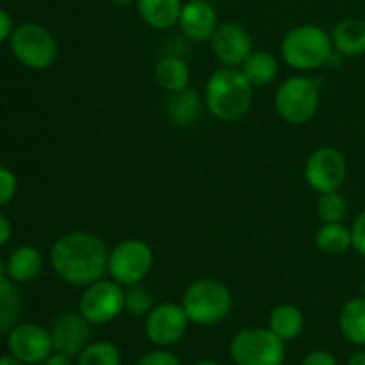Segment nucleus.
Listing matches in <instances>:
<instances>
[{
	"instance_id": "nucleus-1",
	"label": "nucleus",
	"mask_w": 365,
	"mask_h": 365,
	"mask_svg": "<svg viewBox=\"0 0 365 365\" xmlns=\"http://www.w3.org/2000/svg\"><path fill=\"white\" fill-rule=\"evenodd\" d=\"M109 252L106 241L93 232H68L50 248V264L61 280L84 289L107 273Z\"/></svg>"
},
{
	"instance_id": "nucleus-2",
	"label": "nucleus",
	"mask_w": 365,
	"mask_h": 365,
	"mask_svg": "<svg viewBox=\"0 0 365 365\" xmlns=\"http://www.w3.org/2000/svg\"><path fill=\"white\" fill-rule=\"evenodd\" d=\"M253 89L241 68L221 66L207 78L203 103L217 120L237 121L252 109Z\"/></svg>"
},
{
	"instance_id": "nucleus-3",
	"label": "nucleus",
	"mask_w": 365,
	"mask_h": 365,
	"mask_svg": "<svg viewBox=\"0 0 365 365\" xmlns=\"http://www.w3.org/2000/svg\"><path fill=\"white\" fill-rule=\"evenodd\" d=\"M280 53L285 64L298 71H314L328 66L335 53L331 34L314 24H303L284 36Z\"/></svg>"
},
{
	"instance_id": "nucleus-4",
	"label": "nucleus",
	"mask_w": 365,
	"mask_h": 365,
	"mask_svg": "<svg viewBox=\"0 0 365 365\" xmlns=\"http://www.w3.org/2000/svg\"><path fill=\"white\" fill-rule=\"evenodd\" d=\"M182 307L191 324L209 328L223 323L232 312L234 298L227 285L212 277L191 282L182 296Z\"/></svg>"
},
{
	"instance_id": "nucleus-5",
	"label": "nucleus",
	"mask_w": 365,
	"mask_h": 365,
	"mask_svg": "<svg viewBox=\"0 0 365 365\" xmlns=\"http://www.w3.org/2000/svg\"><path fill=\"white\" fill-rule=\"evenodd\" d=\"M230 359L235 365H284L287 348L269 328H245L232 337Z\"/></svg>"
},
{
	"instance_id": "nucleus-6",
	"label": "nucleus",
	"mask_w": 365,
	"mask_h": 365,
	"mask_svg": "<svg viewBox=\"0 0 365 365\" xmlns=\"http://www.w3.org/2000/svg\"><path fill=\"white\" fill-rule=\"evenodd\" d=\"M274 109L289 125H305L319 109V86L305 75H292L278 86Z\"/></svg>"
},
{
	"instance_id": "nucleus-7",
	"label": "nucleus",
	"mask_w": 365,
	"mask_h": 365,
	"mask_svg": "<svg viewBox=\"0 0 365 365\" xmlns=\"http://www.w3.org/2000/svg\"><path fill=\"white\" fill-rule=\"evenodd\" d=\"M9 46L13 56L25 68L34 71L48 70L56 63L59 50L52 32L36 21H25L14 27Z\"/></svg>"
},
{
	"instance_id": "nucleus-8",
	"label": "nucleus",
	"mask_w": 365,
	"mask_h": 365,
	"mask_svg": "<svg viewBox=\"0 0 365 365\" xmlns=\"http://www.w3.org/2000/svg\"><path fill=\"white\" fill-rule=\"evenodd\" d=\"M155 255L152 246L143 239H125L109 252L107 273L123 287L141 284L152 271Z\"/></svg>"
},
{
	"instance_id": "nucleus-9",
	"label": "nucleus",
	"mask_w": 365,
	"mask_h": 365,
	"mask_svg": "<svg viewBox=\"0 0 365 365\" xmlns=\"http://www.w3.org/2000/svg\"><path fill=\"white\" fill-rule=\"evenodd\" d=\"M78 312L96 327L113 323L125 312V287L113 278L88 285L78 299Z\"/></svg>"
},
{
	"instance_id": "nucleus-10",
	"label": "nucleus",
	"mask_w": 365,
	"mask_h": 365,
	"mask_svg": "<svg viewBox=\"0 0 365 365\" xmlns=\"http://www.w3.org/2000/svg\"><path fill=\"white\" fill-rule=\"evenodd\" d=\"M187 314L182 303H157L145 317V334L155 348H168L178 344L189 330Z\"/></svg>"
},
{
	"instance_id": "nucleus-11",
	"label": "nucleus",
	"mask_w": 365,
	"mask_h": 365,
	"mask_svg": "<svg viewBox=\"0 0 365 365\" xmlns=\"http://www.w3.org/2000/svg\"><path fill=\"white\" fill-rule=\"evenodd\" d=\"M348 177V163L341 150L321 146L314 150L305 164V180L317 195L339 191Z\"/></svg>"
},
{
	"instance_id": "nucleus-12",
	"label": "nucleus",
	"mask_w": 365,
	"mask_h": 365,
	"mask_svg": "<svg viewBox=\"0 0 365 365\" xmlns=\"http://www.w3.org/2000/svg\"><path fill=\"white\" fill-rule=\"evenodd\" d=\"M7 349L25 365H41L56 351L50 330L36 323H18L7 331Z\"/></svg>"
},
{
	"instance_id": "nucleus-13",
	"label": "nucleus",
	"mask_w": 365,
	"mask_h": 365,
	"mask_svg": "<svg viewBox=\"0 0 365 365\" xmlns=\"http://www.w3.org/2000/svg\"><path fill=\"white\" fill-rule=\"evenodd\" d=\"M210 46L221 66L241 68L253 52V39L250 32L235 21H223L217 25Z\"/></svg>"
},
{
	"instance_id": "nucleus-14",
	"label": "nucleus",
	"mask_w": 365,
	"mask_h": 365,
	"mask_svg": "<svg viewBox=\"0 0 365 365\" xmlns=\"http://www.w3.org/2000/svg\"><path fill=\"white\" fill-rule=\"evenodd\" d=\"M93 324L81 312H64L53 321L50 328L53 349L66 353L70 356H78L82 349L91 342Z\"/></svg>"
},
{
	"instance_id": "nucleus-15",
	"label": "nucleus",
	"mask_w": 365,
	"mask_h": 365,
	"mask_svg": "<svg viewBox=\"0 0 365 365\" xmlns=\"http://www.w3.org/2000/svg\"><path fill=\"white\" fill-rule=\"evenodd\" d=\"M180 31L189 41L205 43L210 41L216 32L220 20L214 6L207 0H189L182 6L178 18Z\"/></svg>"
},
{
	"instance_id": "nucleus-16",
	"label": "nucleus",
	"mask_w": 365,
	"mask_h": 365,
	"mask_svg": "<svg viewBox=\"0 0 365 365\" xmlns=\"http://www.w3.org/2000/svg\"><path fill=\"white\" fill-rule=\"evenodd\" d=\"M335 52L342 57H360L365 53V20L346 18L331 31Z\"/></svg>"
},
{
	"instance_id": "nucleus-17",
	"label": "nucleus",
	"mask_w": 365,
	"mask_h": 365,
	"mask_svg": "<svg viewBox=\"0 0 365 365\" xmlns=\"http://www.w3.org/2000/svg\"><path fill=\"white\" fill-rule=\"evenodd\" d=\"M138 13L148 27L168 31L178 24L182 13V0H135Z\"/></svg>"
},
{
	"instance_id": "nucleus-18",
	"label": "nucleus",
	"mask_w": 365,
	"mask_h": 365,
	"mask_svg": "<svg viewBox=\"0 0 365 365\" xmlns=\"http://www.w3.org/2000/svg\"><path fill=\"white\" fill-rule=\"evenodd\" d=\"M43 269V255L34 246H20L6 260V274L16 284L36 280Z\"/></svg>"
},
{
	"instance_id": "nucleus-19",
	"label": "nucleus",
	"mask_w": 365,
	"mask_h": 365,
	"mask_svg": "<svg viewBox=\"0 0 365 365\" xmlns=\"http://www.w3.org/2000/svg\"><path fill=\"white\" fill-rule=\"evenodd\" d=\"M267 328L282 341H294L303 334L305 316L299 307L292 305V303H282L271 310L269 317H267Z\"/></svg>"
},
{
	"instance_id": "nucleus-20",
	"label": "nucleus",
	"mask_w": 365,
	"mask_h": 365,
	"mask_svg": "<svg viewBox=\"0 0 365 365\" xmlns=\"http://www.w3.org/2000/svg\"><path fill=\"white\" fill-rule=\"evenodd\" d=\"M155 82L160 89L171 93L184 91L191 84V68L182 57L166 56L155 64Z\"/></svg>"
},
{
	"instance_id": "nucleus-21",
	"label": "nucleus",
	"mask_w": 365,
	"mask_h": 365,
	"mask_svg": "<svg viewBox=\"0 0 365 365\" xmlns=\"http://www.w3.org/2000/svg\"><path fill=\"white\" fill-rule=\"evenodd\" d=\"M280 64L271 52L253 50L248 59L241 64V71L253 88H264L277 78Z\"/></svg>"
},
{
	"instance_id": "nucleus-22",
	"label": "nucleus",
	"mask_w": 365,
	"mask_h": 365,
	"mask_svg": "<svg viewBox=\"0 0 365 365\" xmlns=\"http://www.w3.org/2000/svg\"><path fill=\"white\" fill-rule=\"evenodd\" d=\"M202 114V98L195 89L171 93L168 102V116L177 127H192Z\"/></svg>"
},
{
	"instance_id": "nucleus-23",
	"label": "nucleus",
	"mask_w": 365,
	"mask_h": 365,
	"mask_svg": "<svg viewBox=\"0 0 365 365\" xmlns=\"http://www.w3.org/2000/svg\"><path fill=\"white\" fill-rule=\"evenodd\" d=\"M341 334L353 346H365V298L356 296L351 298L341 310L339 316Z\"/></svg>"
},
{
	"instance_id": "nucleus-24",
	"label": "nucleus",
	"mask_w": 365,
	"mask_h": 365,
	"mask_svg": "<svg viewBox=\"0 0 365 365\" xmlns=\"http://www.w3.org/2000/svg\"><path fill=\"white\" fill-rule=\"evenodd\" d=\"M316 246L324 255H344L353 250L351 228L344 223H323L316 234Z\"/></svg>"
},
{
	"instance_id": "nucleus-25",
	"label": "nucleus",
	"mask_w": 365,
	"mask_h": 365,
	"mask_svg": "<svg viewBox=\"0 0 365 365\" xmlns=\"http://www.w3.org/2000/svg\"><path fill=\"white\" fill-rule=\"evenodd\" d=\"M21 310V296L16 289V282L11 278L0 280V331L13 330L18 324Z\"/></svg>"
},
{
	"instance_id": "nucleus-26",
	"label": "nucleus",
	"mask_w": 365,
	"mask_h": 365,
	"mask_svg": "<svg viewBox=\"0 0 365 365\" xmlns=\"http://www.w3.org/2000/svg\"><path fill=\"white\" fill-rule=\"evenodd\" d=\"M77 365H121V351L114 342L96 341L89 342L81 355L77 356Z\"/></svg>"
},
{
	"instance_id": "nucleus-27",
	"label": "nucleus",
	"mask_w": 365,
	"mask_h": 365,
	"mask_svg": "<svg viewBox=\"0 0 365 365\" xmlns=\"http://www.w3.org/2000/svg\"><path fill=\"white\" fill-rule=\"evenodd\" d=\"M348 200L339 191L324 192L319 195V200L316 203V212L323 223H342L348 216Z\"/></svg>"
},
{
	"instance_id": "nucleus-28",
	"label": "nucleus",
	"mask_w": 365,
	"mask_h": 365,
	"mask_svg": "<svg viewBox=\"0 0 365 365\" xmlns=\"http://www.w3.org/2000/svg\"><path fill=\"white\" fill-rule=\"evenodd\" d=\"M155 298L152 291L143 284H134L125 287V310L134 317H146L155 307Z\"/></svg>"
},
{
	"instance_id": "nucleus-29",
	"label": "nucleus",
	"mask_w": 365,
	"mask_h": 365,
	"mask_svg": "<svg viewBox=\"0 0 365 365\" xmlns=\"http://www.w3.org/2000/svg\"><path fill=\"white\" fill-rule=\"evenodd\" d=\"M18 191V178L9 168L0 164V207L13 202Z\"/></svg>"
},
{
	"instance_id": "nucleus-30",
	"label": "nucleus",
	"mask_w": 365,
	"mask_h": 365,
	"mask_svg": "<svg viewBox=\"0 0 365 365\" xmlns=\"http://www.w3.org/2000/svg\"><path fill=\"white\" fill-rule=\"evenodd\" d=\"M135 365H184L175 353L168 348H155L146 351Z\"/></svg>"
},
{
	"instance_id": "nucleus-31",
	"label": "nucleus",
	"mask_w": 365,
	"mask_h": 365,
	"mask_svg": "<svg viewBox=\"0 0 365 365\" xmlns=\"http://www.w3.org/2000/svg\"><path fill=\"white\" fill-rule=\"evenodd\" d=\"M349 228H351L353 250L365 259V209L355 217V221H353Z\"/></svg>"
},
{
	"instance_id": "nucleus-32",
	"label": "nucleus",
	"mask_w": 365,
	"mask_h": 365,
	"mask_svg": "<svg viewBox=\"0 0 365 365\" xmlns=\"http://www.w3.org/2000/svg\"><path fill=\"white\" fill-rule=\"evenodd\" d=\"M299 365H339V362L330 351L317 349V351H310Z\"/></svg>"
},
{
	"instance_id": "nucleus-33",
	"label": "nucleus",
	"mask_w": 365,
	"mask_h": 365,
	"mask_svg": "<svg viewBox=\"0 0 365 365\" xmlns=\"http://www.w3.org/2000/svg\"><path fill=\"white\" fill-rule=\"evenodd\" d=\"M13 31H14L13 18H11V14L7 13L6 9H2V7H0V43L9 41Z\"/></svg>"
},
{
	"instance_id": "nucleus-34",
	"label": "nucleus",
	"mask_w": 365,
	"mask_h": 365,
	"mask_svg": "<svg viewBox=\"0 0 365 365\" xmlns=\"http://www.w3.org/2000/svg\"><path fill=\"white\" fill-rule=\"evenodd\" d=\"M41 365H77V364L73 362V356L66 355V353L53 351Z\"/></svg>"
},
{
	"instance_id": "nucleus-35",
	"label": "nucleus",
	"mask_w": 365,
	"mask_h": 365,
	"mask_svg": "<svg viewBox=\"0 0 365 365\" xmlns=\"http://www.w3.org/2000/svg\"><path fill=\"white\" fill-rule=\"evenodd\" d=\"M11 234H13V228H11L9 220L4 212H0V248L7 245V241L11 239Z\"/></svg>"
},
{
	"instance_id": "nucleus-36",
	"label": "nucleus",
	"mask_w": 365,
	"mask_h": 365,
	"mask_svg": "<svg viewBox=\"0 0 365 365\" xmlns=\"http://www.w3.org/2000/svg\"><path fill=\"white\" fill-rule=\"evenodd\" d=\"M348 365H365V351L359 349V351L351 353L348 359Z\"/></svg>"
},
{
	"instance_id": "nucleus-37",
	"label": "nucleus",
	"mask_w": 365,
	"mask_h": 365,
	"mask_svg": "<svg viewBox=\"0 0 365 365\" xmlns=\"http://www.w3.org/2000/svg\"><path fill=\"white\" fill-rule=\"evenodd\" d=\"M0 365H25L21 360H18L14 355H2L0 356Z\"/></svg>"
},
{
	"instance_id": "nucleus-38",
	"label": "nucleus",
	"mask_w": 365,
	"mask_h": 365,
	"mask_svg": "<svg viewBox=\"0 0 365 365\" xmlns=\"http://www.w3.org/2000/svg\"><path fill=\"white\" fill-rule=\"evenodd\" d=\"M191 365H223L220 362H216V360H209V359H203V360H198V362L191 364Z\"/></svg>"
},
{
	"instance_id": "nucleus-39",
	"label": "nucleus",
	"mask_w": 365,
	"mask_h": 365,
	"mask_svg": "<svg viewBox=\"0 0 365 365\" xmlns=\"http://www.w3.org/2000/svg\"><path fill=\"white\" fill-rule=\"evenodd\" d=\"M6 277H7V274H6V262L0 259V280H2V278H6Z\"/></svg>"
},
{
	"instance_id": "nucleus-40",
	"label": "nucleus",
	"mask_w": 365,
	"mask_h": 365,
	"mask_svg": "<svg viewBox=\"0 0 365 365\" xmlns=\"http://www.w3.org/2000/svg\"><path fill=\"white\" fill-rule=\"evenodd\" d=\"M113 2L120 4V6H127V4H132V2H135V0H113Z\"/></svg>"
},
{
	"instance_id": "nucleus-41",
	"label": "nucleus",
	"mask_w": 365,
	"mask_h": 365,
	"mask_svg": "<svg viewBox=\"0 0 365 365\" xmlns=\"http://www.w3.org/2000/svg\"><path fill=\"white\" fill-rule=\"evenodd\" d=\"M362 296L365 298V278H364V282H362Z\"/></svg>"
}]
</instances>
